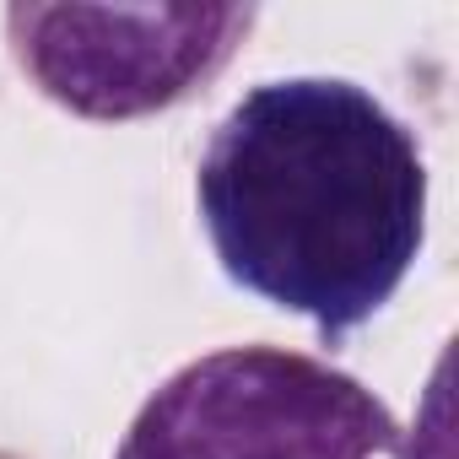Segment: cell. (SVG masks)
<instances>
[{
  "instance_id": "obj_3",
  "label": "cell",
  "mask_w": 459,
  "mask_h": 459,
  "mask_svg": "<svg viewBox=\"0 0 459 459\" xmlns=\"http://www.w3.org/2000/svg\"><path fill=\"white\" fill-rule=\"evenodd\" d=\"M255 17V6H12L6 39L49 103L114 125L216 82Z\"/></svg>"
},
{
  "instance_id": "obj_2",
  "label": "cell",
  "mask_w": 459,
  "mask_h": 459,
  "mask_svg": "<svg viewBox=\"0 0 459 459\" xmlns=\"http://www.w3.org/2000/svg\"><path fill=\"white\" fill-rule=\"evenodd\" d=\"M114 459H411L394 411L325 357L221 346L168 373Z\"/></svg>"
},
{
  "instance_id": "obj_1",
  "label": "cell",
  "mask_w": 459,
  "mask_h": 459,
  "mask_svg": "<svg viewBox=\"0 0 459 459\" xmlns=\"http://www.w3.org/2000/svg\"><path fill=\"white\" fill-rule=\"evenodd\" d=\"M195 205L227 281L303 314L319 346H346L427 244V162L416 130L368 87L287 76L221 114Z\"/></svg>"
}]
</instances>
